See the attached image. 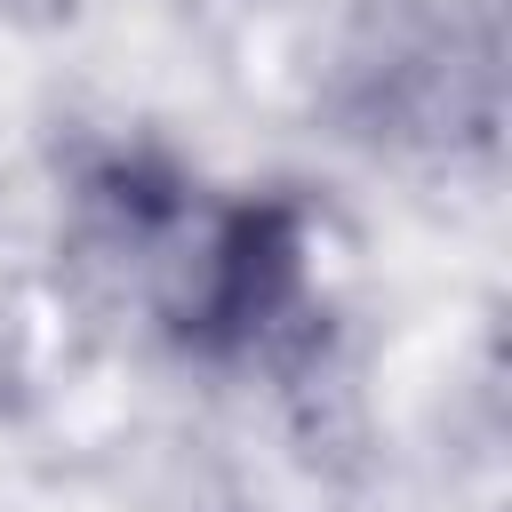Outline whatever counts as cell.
I'll use <instances>...</instances> for the list:
<instances>
[{"label": "cell", "instance_id": "6da1fadb", "mask_svg": "<svg viewBox=\"0 0 512 512\" xmlns=\"http://www.w3.org/2000/svg\"><path fill=\"white\" fill-rule=\"evenodd\" d=\"M312 304H320L312 208L296 192L264 184V192L200 200V216L184 224V240L168 256L160 328L176 336L184 360L256 368L312 328Z\"/></svg>", "mask_w": 512, "mask_h": 512}]
</instances>
